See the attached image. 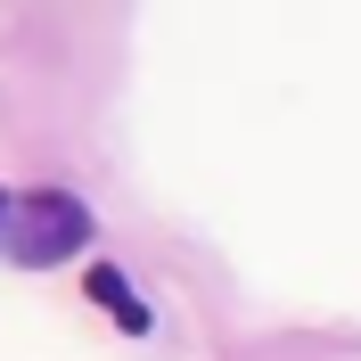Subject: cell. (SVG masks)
Masks as SVG:
<instances>
[{
  "label": "cell",
  "mask_w": 361,
  "mask_h": 361,
  "mask_svg": "<svg viewBox=\"0 0 361 361\" xmlns=\"http://www.w3.org/2000/svg\"><path fill=\"white\" fill-rule=\"evenodd\" d=\"M82 288L99 295V304H107V312L123 320V329H148V312H140V295L123 288V271H115V263H90V279H82Z\"/></svg>",
  "instance_id": "2"
},
{
  "label": "cell",
  "mask_w": 361,
  "mask_h": 361,
  "mask_svg": "<svg viewBox=\"0 0 361 361\" xmlns=\"http://www.w3.org/2000/svg\"><path fill=\"white\" fill-rule=\"evenodd\" d=\"M90 238V205L66 197V189H42V197H17V214H8V255H17L25 271L42 263H66L74 247Z\"/></svg>",
  "instance_id": "1"
}]
</instances>
